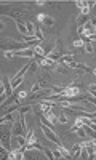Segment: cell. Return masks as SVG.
Masks as SVG:
<instances>
[{
	"instance_id": "6da1fadb",
	"label": "cell",
	"mask_w": 96,
	"mask_h": 160,
	"mask_svg": "<svg viewBox=\"0 0 96 160\" xmlns=\"http://www.w3.org/2000/svg\"><path fill=\"white\" fill-rule=\"evenodd\" d=\"M40 127H42V131H43L45 138H47L48 141H51L53 144H61V141H59V138H58V134H56L51 128H48L45 123H40Z\"/></svg>"
},
{
	"instance_id": "7a4b0ae2",
	"label": "cell",
	"mask_w": 96,
	"mask_h": 160,
	"mask_svg": "<svg viewBox=\"0 0 96 160\" xmlns=\"http://www.w3.org/2000/svg\"><path fill=\"white\" fill-rule=\"evenodd\" d=\"M37 19L43 24V26H47V27H51V26H55V19L51 18V16H47V15H43V13H40V15H37Z\"/></svg>"
},
{
	"instance_id": "3957f363",
	"label": "cell",
	"mask_w": 96,
	"mask_h": 160,
	"mask_svg": "<svg viewBox=\"0 0 96 160\" xmlns=\"http://www.w3.org/2000/svg\"><path fill=\"white\" fill-rule=\"evenodd\" d=\"M16 56H19V58H34L35 56L34 47H29L26 50H16Z\"/></svg>"
},
{
	"instance_id": "277c9868",
	"label": "cell",
	"mask_w": 96,
	"mask_h": 160,
	"mask_svg": "<svg viewBox=\"0 0 96 160\" xmlns=\"http://www.w3.org/2000/svg\"><path fill=\"white\" fill-rule=\"evenodd\" d=\"M39 106H40V112H42V114H47V112L51 111V107L55 106V103H53V101H47V99H45V101H42Z\"/></svg>"
},
{
	"instance_id": "5b68a950",
	"label": "cell",
	"mask_w": 96,
	"mask_h": 160,
	"mask_svg": "<svg viewBox=\"0 0 96 160\" xmlns=\"http://www.w3.org/2000/svg\"><path fill=\"white\" fill-rule=\"evenodd\" d=\"M16 26H18V30L19 34H21L22 37H29V34H27V27H26V22L19 21V19H16Z\"/></svg>"
},
{
	"instance_id": "8992f818",
	"label": "cell",
	"mask_w": 96,
	"mask_h": 160,
	"mask_svg": "<svg viewBox=\"0 0 96 160\" xmlns=\"http://www.w3.org/2000/svg\"><path fill=\"white\" fill-rule=\"evenodd\" d=\"M19 134H24V128H22L21 122H15V127L11 130V136H19Z\"/></svg>"
},
{
	"instance_id": "52a82bcc",
	"label": "cell",
	"mask_w": 96,
	"mask_h": 160,
	"mask_svg": "<svg viewBox=\"0 0 96 160\" xmlns=\"http://www.w3.org/2000/svg\"><path fill=\"white\" fill-rule=\"evenodd\" d=\"M26 27H27V34H29V37H34V35H35V30H37V27L34 26V22L26 21Z\"/></svg>"
},
{
	"instance_id": "ba28073f",
	"label": "cell",
	"mask_w": 96,
	"mask_h": 160,
	"mask_svg": "<svg viewBox=\"0 0 96 160\" xmlns=\"http://www.w3.org/2000/svg\"><path fill=\"white\" fill-rule=\"evenodd\" d=\"M43 88V80H39L37 83H34L32 86H30V93H39V91H40V90Z\"/></svg>"
},
{
	"instance_id": "9c48e42d",
	"label": "cell",
	"mask_w": 96,
	"mask_h": 160,
	"mask_svg": "<svg viewBox=\"0 0 96 160\" xmlns=\"http://www.w3.org/2000/svg\"><path fill=\"white\" fill-rule=\"evenodd\" d=\"M34 51H35V56H42V58H47V51L42 48L40 45H35V47H34Z\"/></svg>"
},
{
	"instance_id": "30bf717a",
	"label": "cell",
	"mask_w": 96,
	"mask_h": 160,
	"mask_svg": "<svg viewBox=\"0 0 96 160\" xmlns=\"http://www.w3.org/2000/svg\"><path fill=\"white\" fill-rule=\"evenodd\" d=\"M42 66H45V67H53V66H56V61H53V59H50V58H42Z\"/></svg>"
},
{
	"instance_id": "8fae6325",
	"label": "cell",
	"mask_w": 96,
	"mask_h": 160,
	"mask_svg": "<svg viewBox=\"0 0 96 160\" xmlns=\"http://www.w3.org/2000/svg\"><path fill=\"white\" fill-rule=\"evenodd\" d=\"M80 149H82V142H77V144H75L74 147H72V151H70V152H72L74 159H77V157L80 155Z\"/></svg>"
},
{
	"instance_id": "7c38bea8",
	"label": "cell",
	"mask_w": 96,
	"mask_h": 160,
	"mask_svg": "<svg viewBox=\"0 0 96 160\" xmlns=\"http://www.w3.org/2000/svg\"><path fill=\"white\" fill-rule=\"evenodd\" d=\"M13 122V114H3V117H2V120H0V123L2 125H5V123H11Z\"/></svg>"
},
{
	"instance_id": "4fadbf2b",
	"label": "cell",
	"mask_w": 96,
	"mask_h": 160,
	"mask_svg": "<svg viewBox=\"0 0 96 160\" xmlns=\"http://www.w3.org/2000/svg\"><path fill=\"white\" fill-rule=\"evenodd\" d=\"M47 58H50V59H53V61H56V59H61L63 56L59 55V51H56V50H53V51H50L47 55Z\"/></svg>"
},
{
	"instance_id": "5bb4252c",
	"label": "cell",
	"mask_w": 96,
	"mask_h": 160,
	"mask_svg": "<svg viewBox=\"0 0 96 160\" xmlns=\"http://www.w3.org/2000/svg\"><path fill=\"white\" fill-rule=\"evenodd\" d=\"M35 142H37V138H35V134H34V131H29V134H27V142H26V146L35 144Z\"/></svg>"
},
{
	"instance_id": "9a60e30c",
	"label": "cell",
	"mask_w": 96,
	"mask_h": 160,
	"mask_svg": "<svg viewBox=\"0 0 96 160\" xmlns=\"http://www.w3.org/2000/svg\"><path fill=\"white\" fill-rule=\"evenodd\" d=\"M58 147H59V149H61V152H63L64 159H72V157H70V155H72V152H70V151H67L66 147H64V146H63V144H58Z\"/></svg>"
},
{
	"instance_id": "2e32d148",
	"label": "cell",
	"mask_w": 96,
	"mask_h": 160,
	"mask_svg": "<svg viewBox=\"0 0 96 160\" xmlns=\"http://www.w3.org/2000/svg\"><path fill=\"white\" fill-rule=\"evenodd\" d=\"M61 61H63V64H66V66H69L70 63H74V56L72 55H66L61 58Z\"/></svg>"
},
{
	"instance_id": "e0dca14e",
	"label": "cell",
	"mask_w": 96,
	"mask_h": 160,
	"mask_svg": "<svg viewBox=\"0 0 96 160\" xmlns=\"http://www.w3.org/2000/svg\"><path fill=\"white\" fill-rule=\"evenodd\" d=\"M87 22H88V16L78 15V18H77V24H78V27H82V24H83V26H85Z\"/></svg>"
},
{
	"instance_id": "ac0fdd59",
	"label": "cell",
	"mask_w": 96,
	"mask_h": 160,
	"mask_svg": "<svg viewBox=\"0 0 96 160\" xmlns=\"http://www.w3.org/2000/svg\"><path fill=\"white\" fill-rule=\"evenodd\" d=\"M83 48H85V51H87V53H90V55L95 51V48H93V43H91L90 40H85V45H83Z\"/></svg>"
},
{
	"instance_id": "d6986e66",
	"label": "cell",
	"mask_w": 96,
	"mask_h": 160,
	"mask_svg": "<svg viewBox=\"0 0 96 160\" xmlns=\"http://www.w3.org/2000/svg\"><path fill=\"white\" fill-rule=\"evenodd\" d=\"M78 157H82V159H88V147H87V146H83V144H82L80 155H78Z\"/></svg>"
},
{
	"instance_id": "ffe728a7",
	"label": "cell",
	"mask_w": 96,
	"mask_h": 160,
	"mask_svg": "<svg viewBox=\"0 0 96 160\" xmlns=\"http://www.w3.org/2000/svg\"><path fill=\"white\" fill-rule=\"evenodd\" d=\"M27 95H29V93H27V91H24V90L18 91V103H21L22 99H26V98H27Z\"/></svg>"
},
{
	"instance_id": "44dd1931",
	"label": "cell",
	"mask_w": 96,
	"mask_h": 160,
	"mask_svg": "<svg viewBox=\"0 0 96 160\" xmlns=\"http://www.w3.org/2000/svg\"><path fill=\"white\" fill-rule=\"evenodd\" d=\"M53 159H64V155H63V152H61V149H55L53 151Z\"/></svg>"
},
{
	"instance_id": "7402d4cb",
	"label": "cell",
	"mask_w": 96,
	"mask_h": 160,
	"mask_svg": "<svg viewBox=\"0 0 96 160\" xmlns=\"http://www.w3.org/2000/svg\"><path fill=\"white\" fill-rule=\"evenodd\" d=\"M3 56L7 58V59H11V58H15V56H16V51H13V50H8V51H3Z\"/></svg>"
},
{
	"instance_id": "603a6c76",
	"label": "cell",
	"mask_w": 96,
	"mask_h": 160,
	"mask_svg": "<svg viewBox=\"0 0 96 160\" xmlns=\"http://www.w3.org/2000/svg\"><path fill=\"white\" fill-rule=\"evenodd\" d=\"M83 45H85V40H83V38H78V40L74 42V47H75V48H83Z\"/></svg>"
},
{
	"instance_id": "cb8c5ba5",
	"label": "cell",
	"mask_w": 96,
	"mask_h": 160,
	"mask_svg": "<svg viewBox=\"0 0 96 160\" xmlns=\"http://www.w3.org/2000/svg\"><path fill=\"white\" fill-rule=\"evenodd\" d=\"M58 122H59V123H63V125H66V123H67V115H66V114H59Z\"/></svg>"
},
{
	"instance_id": "d4e9b609",
	"label": "cell",
	"mask_w": 96,
	"mask_h": 160,
	"mask_svg": "<svg viewBox=\"0 0 96 160\" xmlns=\"http://www.w3.org/2000/svg\"><path fill=\"white\" fill-rule=\"evenodd\" d=\"M74 131L78 134V136H80V138H83V139H85V130H83V128H75Z\"/></svg>"
},
{
	"instance_id": "484cf974",
	"label": "cell",
	"mask_w": 96,
	"mask_h": 160,
	"mask_svg": "<svg viewBox=\"0 0 96 160\" xmlns=\"http://www.w3.org/2000/svg\"><path fill=\"white\" fill-rule=\"evenodd\" d=\"M88 91L93 95V96H96V83H91V85L88 86Z\"/></svg>"
},
{
	"instance_id": "4316f807",
	"label": "cell",
	"mask_w": 96,
	"mask_h": 160,
	"mask_svg": "<svg viewBox=\"0 0 96 160\" xmlns=\"http://www.w3.org/2000/svg\"><path fill=\"white\" fill-rule=\"evenodd\" d=\"M35 37H37L40 42H43V34H42V29H37V30H35Z\"/></svg>"
},
{
	"instance_id": "83f0119b",
	"label": "cell",
	"mask_w": 96,
	"mask_h": 160,
	"mask_svg": "<svg viewBox=\"0 0 96 160\" xmlns=\"http://www.w3.org/2000/svg\"><path fill=\"white\" fill-rule=\"evenodd\" d=\"M29 66H30L29 69H32V72H34V71H35V69H37V61H34V59H32V61H30V63H29Z\"/></svg>"
},
{
	"instance_id": "f1b7e54d",
	"label": "cell",
	"mask_w": 96,
	"mask_h": 160,
	"mask_svg": "<svg viewBox=\"0 0 96 160\" xmlns=\"http://www.w3.org/2000/svg\"><path fill=\"white\" fill-rule=\"evenodd\" d=\"M75 5H77V7L82 10V8H83V7L87 5V2H83V0H77V2H75Z\"/></svg>"
},
{
	"instance_id": "f546056e",
	"label": "cell",
	"mask_w": 96,
	"mask_h": 160,
	"mask_svg": "<svg viewBox=\"0 0 96 160\" xmlns=\"http://www.w3.org/2000/svg\"><path fill=\"white\" fill-rule=\"evenodd\" d=\"M30 111V106H22V107H21V111H19V112H22V114H26V112H29Z\"/></svg>"
},
{
	"instance_id": "4dcf8cb0",
	"label": "cell",
	"mask_w": 96,
	"mask_h": 160,
	"mask_svg": "<svg viewBox=\"0 0 96 160\" xmlns=\"http://www.w3.org/2000/svg\"><path fill=\"white\" fill-rule=\"evenodd\" d=\"M35 3H37V5H45V2H43V0H37Z\"/></svg>"
},
{
	"instance_id": "1f68e13d",
	"label": "cell",
	"mask_w": 96,
	"mask_h": 160,
	"mask_svg": "<svg viewBox=\"0 0 96 160\" xmlns=\"http://www.w3.org/2000/svg\"><path fill=\"white\" fill-rule=\"evenodd\" d=\"M91 146H93V151H95V154H96V144H95V142H91Z\"/></svg>"
},
{
	"instance_id": "d6a6232c",
	"label": "cell",
	"mask_w": 96,
	"mask_h": 160,
	"mask_svg": "<svg viewBox=\"0 0 96 160\" xmlns=\"http://www.w3.org/2000/svg\"><path fill=\"white\" fill-rule=\"evenodd\" d=\"M93 27H95V34H96V21L93 22Z\"/></svg>"
},
{
	"instance_id": "836d02e7",
	"label": "cell",
	"mask_w": 96,
	"mask_h": 160,
	"mask_svg": "<svg viewBox=\"0 0 96 160\" xmlns=\"http://www.w3.org/2000/svg\"><path fill=\"white\" fill-rule=\"evenodd\" d=\"M93 74H95V75H96V67H95V69H93Z\"/></svg>"
}]
</instances>
